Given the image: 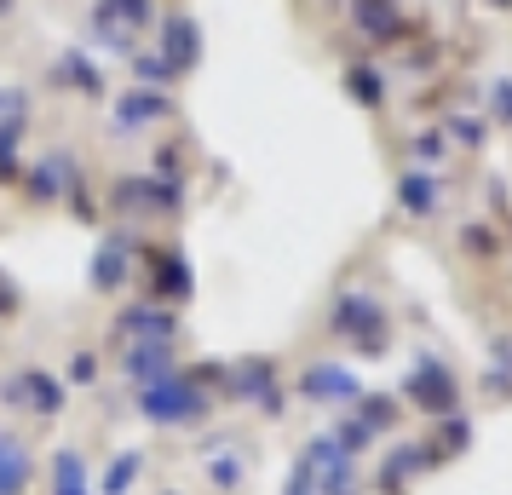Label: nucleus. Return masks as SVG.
<instances>
[{
	"label": "nucleus",
	"instance_id": "nucleus-1",
	"mask_svg": "<svg viewBox=\"0 0 512 495\" xmlns=\"http://www.w3.org/2000/svg\"><path fill=\"white\" fill-rule=\"evenodd\" d=\"M196 47H202L196 24H190V18H167V64H173V70L196 64Z\"/></svg>",
	"mask_w": 512,
	"mask_h": 495
},
{
	"label": "nucleus",
	"instance_id": "nucleus-2",
	"mask_svg": "<svg viewBox=\"0 0 512 495\" xmlns=\"http://www.w3.org/2000/svg\"><path fill=\"white\" fill-rule=\"evenodd\" d=\"M357 29L363 35H397V12H392V0H357Z\"/></svg>",
	"mask_w": 512,
	"mask_h": 495
},
{
	"label": "nucleus",
	"instance_id": "nucleus-3",
	"mask_svg": "<svg viewBox=\"0 0 512 495\" xmlns=\"http://www.w3.org/2000/svg\"><path fill=\"white\" fill-rule=\"evenodd\" d=\"M346 87L357 93V104H380V98H386V81H380L369 64H357V70L346 75Z\"/></svg>",
	"mask_w": 512,
	"mask_h": 495
},
{
	"label": "nucleus",
	"instance_id": "nucleus-4",
	"mask_svg": "<svg viewBox=\"0 0 512 495\" xmlns=\"http://www.w3.org/2000/svg\"><path fill=\"white\" fill-rule=\"evenodd\" d=\"M58 81H75V87H87V93H98V75L87 70V58H81V52H64V64H58Z\"/></svg>",
	"mask_w": 512,
	"mask_h": 495
},
{
	"label": "nucleus",
	"instance_id": "nucleus-5",
	"mask_svg": "<svg viewBox=\"0 0 512 495\" xmlns=\"http://www.w3.org/2000/svg\"><path fill=\"white\" fill-rule=\"evenodd\" d=\"M162 110H167L162 93H133L121 104V121H150V116H162Z\"/></svg>",
	"mask_w": 512,
	"mask_h": 495
},
{
	"label": "nucleus",
	"instance_id": "nucleus-6",
	"mask_svg": "<svg viewBox=\"0 0 512 495\" xmlns=\"http://www.w3.org/2000/svg\"><path fill=\"white\" fill-rule=\"evenodd\" d=\"M403 202H409V208H432V202H438V196H432V179H403Z\"/></svg>",
	"mask_w": 512,
	"mask_h": 495
},
{
	"label": "nucleus",
	"instance_id": "nucleus-7",
	"mask_svg": "<svg viewBox=\"0 0 512 495\" xmlns=\"http://www.w3.org/2000/svg\"><path fill=\"white\" fill-rule=\"evenodd\" d=\"M133 70H139V81H167L173 64H167V58H133Z\"/></svg>",
	"mask_w": 512,
	"mask_h": 495
},
{
	"label": "nucleus",
	"instance_id": "nucleus-8",
	"mask_svg": "<svg viewBox=\"0 0 512 495\" xmlns=\"http://www.w3.org/2000/svg\"><path fill=\"white\" fill-rule=\"evenodd\" d=\"M495 116L512 121V81H495Z\"/></svg>",
	"mask_w": 512,
	"mask_h": 495
},
{
	"label": "nucleus",
	"instance_id": "nucleus-9",
	"mask_svg": "<svg viewBox=\"0 0 512 495\" xmlns=\"http://www.w3.org/2000/svg\"><path fill=\"white\" fill-rule=\"evenodd\" d=\"M455 139H466V144H478V139H484V127H478V121H455Z\"/></svg>",
	"mask_w": 512,
	"mask_h": 495
},
{
	"label": "nucleus",
	"instance_id": "nucleus-10",
	"mask_svg": "<svg viewBox=\"0 0 512 495\" xmlns=\"http://www.w3.org/2000/svg\"><path fill=\"white\" fill-rule=\"evenodd\" d=\"M0 12H12V0H0Z\"/></svg>",
	"mask_w": 512,
	"mask_h": 495
}]
</instances>
